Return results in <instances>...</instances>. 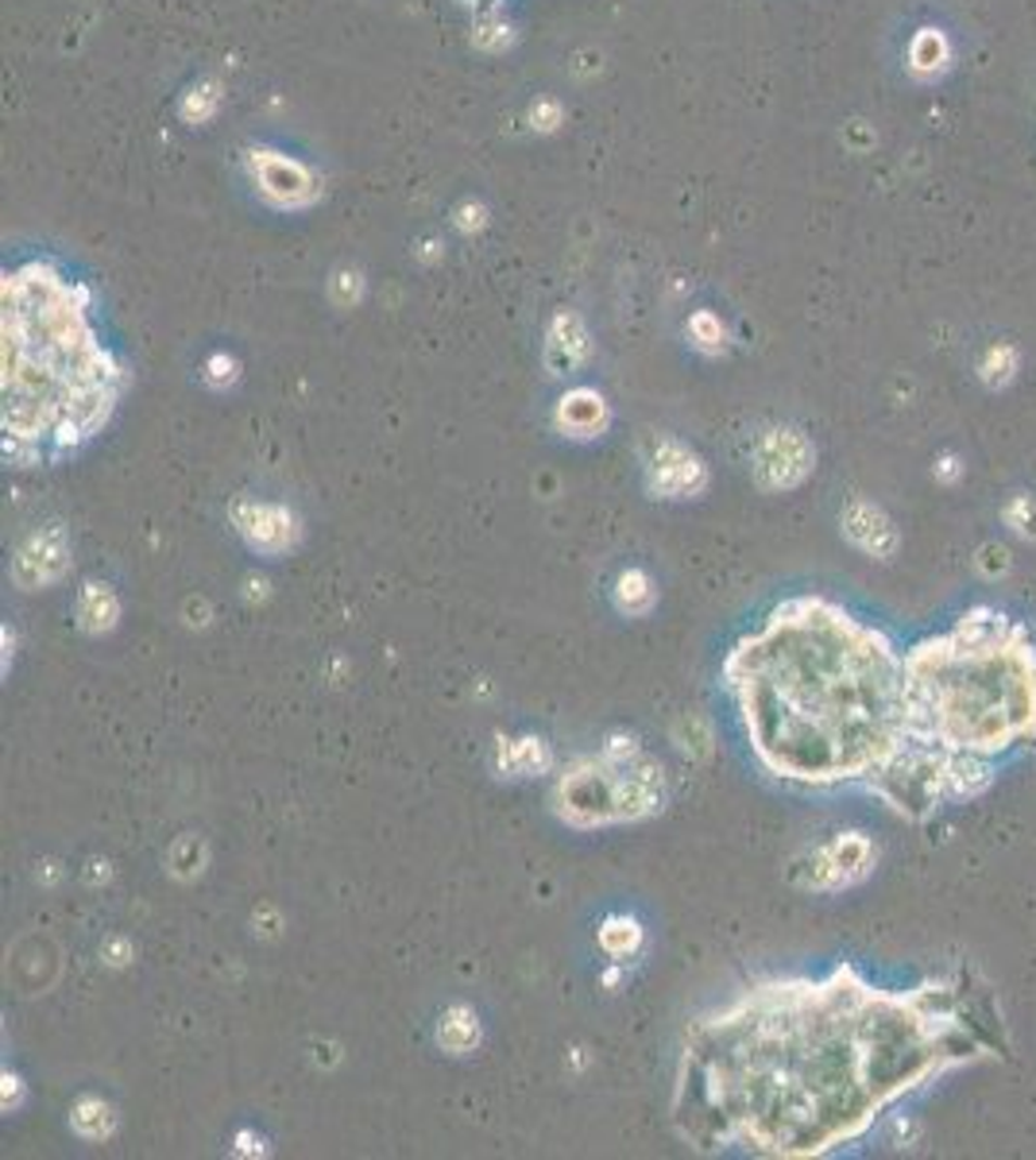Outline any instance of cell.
<instances>
[{
	"instance_id": "1",
	"label": "cell",
	"mask_w": 1036,
	"mask_h": 1160,
	"mask_svg": "<svg viewBox=\"0 0 1036 1160\" xmlns=\"http://www.w3.org/2000/svg\"><path fill=\"white\" fill-rule=\"evenodd\" d=\"M1006 1053L994 994L967 971L878 986L855 964L770 979L689 1029L669 1118L696 1152L824 1157L912 1091Z\"/></svg>"
},
{
	"instance_id": "2",
	"label": "cell",
	"mask_w": 1036,
	"mask_h": 1160,
	"mask_svg": "<svg viewBox=\"0 0 1036 1160\" xmlns=\"http://www.w3.org/2000/svg\"><path fill=\"white\" fill-rule=\"evenodd\" d=\"M901 650L828 596L778 603L724 658L754 759L805 789L867 786L905 754Z\"/></svg>"
},
{
	"instance_id": "3",
	"label": "cell",
	"mask_w": 1036,
	"mask_h": 1160,
	"mask_svg": "<svg viewBox=\"0 0 1036 1160\" xmlns=\"http://www.w3.org/2000/svg\"><path fill=\"white\" fill-rule=\"evenodd\" d=\"M120 387L125 372L74 279L43 259L4 275V452L43 461L78 449Z\"/></svg>"
},
{
	"instance_id": "4",
	"label": "cell",
	"mask_w": 1036,
	"mask_h": 1160,
	"mask_svg": "<svg viewBox=\"0 0 1036 1160\" xmlns=\"http://www.w3.org/2000/svg\"><path fill=\"white\" fill-rule=\"evenodd\" d=\"M905 747L967 770L1036 747V642L998 608H971L901 658Z\"/></svg>"
},
{
	"instance_id": "5",
	"label": "cell",
	"mask_w": 1036,
	"mask_h": 1160,
	"mask_svg": "<svg viewBox=\"0 0 1036 1160\" xmlns=\"http://www.w3.org/2000/svg\"><path fill=\"white\" fill-rule=\"evenodd\" d=\"M944 63H948V39L939 36V31H932V27H924L921 36L912 39V66L921 74H932V71H944Z\"/></svg>"
}]
</instances>
